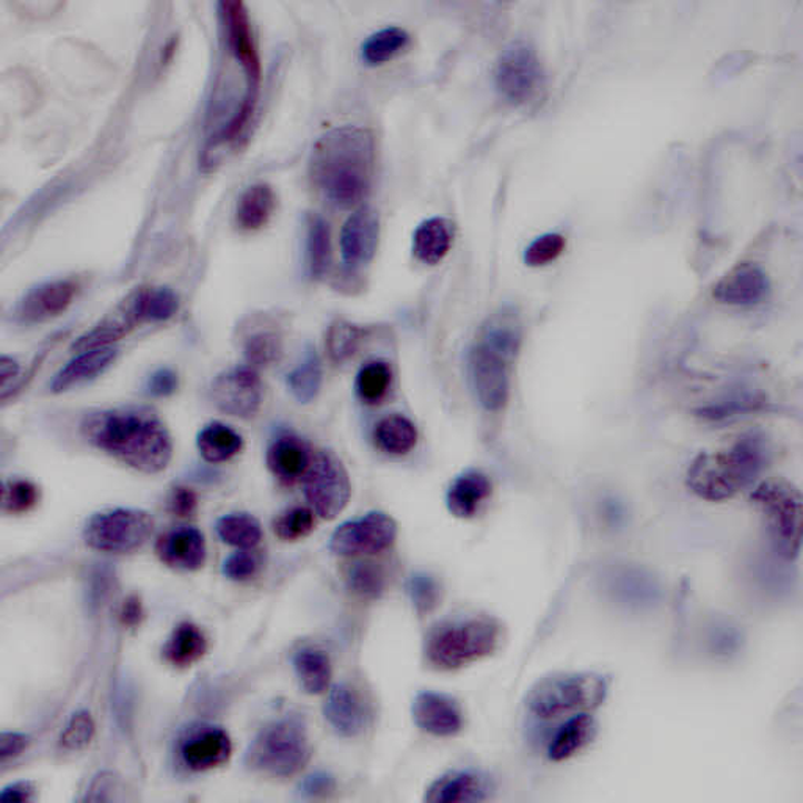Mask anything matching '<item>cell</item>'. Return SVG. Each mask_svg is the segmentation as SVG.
<instances>
[{
  "mask_svg": "<svg viewBox=\"0 0 803 803\" xmlns=\"http://www.w3.org/2000/svg\"><path fill=\"white\" fill-rule=\"evenodd\" d=\"M81 430L91 446L140 473H162L173 459L169 429L148 406L94 411L83 418Z\"/></svg>",
  "mask_w": 803,
  "mask_h": 803,
  "instance_id": "obj_1",
  "label": "cell"
},
{
  "mask_svg": "<svg viewBox=\"0 0 803 803\" xmlns=\"http://www.w3.org/2000/svg\"><path fill=\"white\" fill-rule=\"evenodd\" d=\"M219 7L224 49H227V56L230 57L232 68H227L231 72V78L230 76H227V79L220 78L222 87H219L217 98L211 101L212 109L209 112V120H211L209 128L212 129V134L209 137L211 147L234 142L242 134L257 109L258 94L239 89V78L261 81V74L245 72V74L239 76V71L245 70V68L261 70V59H259L247 7L238 0H227Z\"/></svg>",
  "mask_w": 803,
  "mask_h": 803,
  "instance_id": "obj_2",
  "label": "cell"
},
{
  "mask_svg": "<svg viewBox=\"0 0 803 803\" xmlns=\"http://www.w3.org/2000/svg\"><path fill=\"white\" fill-rule=\"evenodd\" d=\"M374 169V135L358 126L331 129L311 152V181L337 208H352L368 195Z\"/></svg>",
  "mask_w": 803,
  "mask_h": 803,
  "instance_id": "obj_3",
  "label": "cell"
},
{
  "mask_svg": "<svg viewBox=\"0 0 803 803\" xmlns=\"http://www.w3.org/2000/svg\"><path fill=\"white\" fill-rule=\"evenodd\" d=\"M523 323L515 308H501L482 323L468 355V369L475 398L486 411L496 413L508 405L510 368L520 352Z\"/></svg>",
  "mask_w": 803,
  "mask_h": 803,
  "instance_id": "obj_4",
  "label": "cell"
},
{
  "mask_svg": "<svg viewBox=\"0 0 803 803\" xmlns=\"http://www.w3.org/2000/svg\"><path fill=\"white\" fill-rule=\"evenodd\" d=\"M772 460V446L761 432L742 433L721 451L702 452L689 464L686 485L702 500H732L749 489Z\"/></svg>",
  "mask_w": 803,
  "mask_h": 803,
  "instance_id": "obj_5",
  "label": "cell"
},
{
  "mask_svg": "<svg viewBox=\"0 0 803 803\" xmlns=\"http://www.w3.org/2000/svg\"><path fill=\"white\" fill-rule=\"evenodd\" d=\"M501 641L502 625L493 616L449 620L433 628L425 639V662L440 672L463 669L491 656Z\"/></svg>",
  "mask_w": 803,
  "mask_h": 803,
  "instance_id": "obj_6",
  "label": "cell"
},
{
  "mask_svg": "<svg viewBox=\"0 0 803 803\" xmlns=\"http://www.w3.org/2000/svg\"><path fill=\"white\" fill-rule=\"evenodd\" d=\"M609 687L608 676L601 673H551L529 689L526 707L529 713L542 721L590 713L606 702Z\"/></svg>",
  "mask_w": 803,
  "mask_h": 803,
  "instance_id": "obj_7",
  "label": "cell"
},
{
  "mask_svg": "<svg viewBox=\"0 0 803 803\" xmlns=\"http://www.w3.org/2000/svg\"><path fill=\"white\" fill-rule=\"evenodd\" d=\"M307 726L295 717L281 719L262 729L247 750L245 764L269 779H291L310 763Z\"/></svg>",
  "mask_w": 803,
  "mask_h": 803,
  "instance_id": "obj_8",
  "label": "cell"
},
{
  "mask_svg": "<svg viewBox=\"0 0 803 803\" xmlns=\"http://www.w3.org/2000/svg\"><path fill=\"white\" fill-rule=\"evenodd\" d=\"M752 501L767 518L776 553L794 561L802 545L801 491L786 481H766L753 490Z\"/></svg>",
  "mask_w": 803,
  "mask_h": 803,
  "instance_id": "obj_9",
  "label": "cell"
},
{
  "mask_svg": "<svg viewBox=\"0 0 803 803\" xmlns=\"http://www.w3.org/2000/svg\"><path fill=\"white\" fill-rule=\"evenodd\" d=\"M154 531V520L140 509H112L87 521L83 540L91 550L110 554L134 553L147 545Z\"/></svg>",
  "mask_w": 803,
  "mask_h": 803,
  "instance_id": "obj_10",
  "label": "cell"
},
{
  "mask_svg": "<svg viewBox=\"0 0 803 803\" xmlns=\"http://www.w3.org/2000/svg\"><path fill=\"white\" fill-rule=\"evenodd\" d=\"M494 83L510 104L524 106L534 101L545 87V71L535 49L523 41L505 48L494 70Z\"/></svg>",
  "mask_w": 803,
  "mask_h": 803,
  "instance_id": "obj_11",
  "label": "cell"
},
{
  "mask_svg": "<svg viewBox=\"0 0 803 803\" xmlns=\"http://www.w3.org/2000/svg\"><path fill=\"white\" fill-rule=\"evenodd\" d=\"M303 481L304 496L323 520H334L348 508L352 485L348 470L333 452L319 451L313 455Z\"/></svg>",
  "mask_w": 803,
  "mask_h": 803,
  "instance_id": "obj_12",
  "label": "cell"
},
{
  "mask_svg": "<svg viewBox=\"0 0 803 803\" xmlns=\"http://www.w3.org/2000/svg\"><path fill=\"white\" fill-rule=\"evenodd\" d=\"M398 539V523L383 512L345 521L330 539V550L344 558L374 555L390 550Z\"/></svg>",
  "mask_w": 803,
  "mask_h": 803,
  "instance_id": "obj_13",
  "label": "cell"
},
{
  "mask_svg": "<svg viewBox=\"0 0 803 803\" xmlns=\"http://www.w3.org/2000/svg\"><path fill=\"white\" fill-rule=\"evenodd\" d=\"M262 383L257 369L234 368L223 372L211 387V399L217 409L228 416L249 420L258 413L262 403Z\"/></svg>",
  "mask_w": 803,
  "mask_h": 803,
  "instance_id": "obj_14",
  "label": "cell"
},
{
  "mask_svg": "<svg viewBox=\"0 0 803 803\" xmlns=\"http://www.w3.org/2000/svg\"><path fill=\"white\" fill-rule=\"evenodd\" d=\"M178 755L192 772H208L223 766L232 755L230 734L220 726L195 725L179 740Z\"/></svg>",
  "mask_w": 803,
  "mask_h": 803,
  "instance_id": "obj_15",
  "label": "cell"
},
{
  "mask_svg": "<svg viewBox=\"0 0 803 803\" xmlns=\"http://www.w3.org/2000/svg\"><path fill=\"white\" fill-rule=\"evenodd\" d=\"M414 723L422 732L436 737H454L462 732L464 714L462 706L451 695L440 692H421L411 706Z\"/></svg>",
  "mask_w": 803,
  "mask_h": 803,
  "instance_id": "obj_16",
  "label": "cell"
},
{
  "mask_svg": "<svg viewBox=\"0 0 803 803\" xmlns=\"http://www.w3.org/2000/svg\"><path fill=\"white\" fill-rule=\"evenodd\" d=\"M379 239L380 222L374 209H358L342 227L340 239L342 262L349 269L368 265L375 257Z\"/></svg>",
  "mask_w": 803,
  "mask_h": 803,
  "instance_id": "obj_17",
  "label": "cell"
},
{
  "mask_svg": "<svg viewBox=\"0 0 803 803\" xmlns=\"http://www.w3.org/2000/svg\"><path fill=\"white\" fill-rule=\"evenodd\" d=\"M79 284L72 280H56L30 289L19 302L17 315L26 323L51 321L67 313L68 308L78 297Z\"/></svg>",
  "mask_w": 803,
  "mask_h": 803,
  "instance_id": "obj_18",
  "label": "cell"
},
{
  "mask_svg": "<svg viewBox=\"0 0 803 803\" xmlns=\"http://www.w3.org/2000/svg\"><path fill=\"white\" fill-rule=\"evenodd\" d=\"M493 782L473 769H459L438 776L425 791L429 803H478L489 801L493 794Z\"/></svg>",
  "mask_w": 803,
  "mask_h": 803,
  "instance_id": "obj_19",
  "label": "cell"
},
{
  "mask_svg": "<svg viewBox=\"0 0 803 803\" xmlns=\"http://www.w3.org/2000/svg\"><path fill=\"white\" fill-rule=\"evenodd\" d=\"M769 292V280L764 270L752 262H742L717 281L713 297L730 307H753L763 302Z\"/></svg>",
  "mask_w": 803,
  "mask_h": 803,
  "instance_id": "obj_20",
  "label": "cell"
},
{
  "mask_svg": "<svg viewBox=\"0 0 803 803\" xmlns=\"http://www.w3.org/2000/svg\"><path fill=\"white\" fill-rule=\"evenodd\" d=\"M323 713L331 729L344 737L360 736L368 725L367 702L363 695L348 683L331 687Z\"/></svg>",
  "mask_w": 803,
  "mask_h": 803,
  "instance_id": "obj_21",
  "label": "cell"
},
{
  "mask_svg": "<svg viewBox=\"0 0 803 803\" xmlns=\"http://www.w3.org/2000/svg\"><path fill=\"white\" fill-rule=\"evenodd\" d=\"M155 554L170 569L197 572L204 565L208 548L204 535L198 529L179 528L158 540Z\"/></svg>",
  "mask_w": 803,
  "mask_h": 803,
  "instance_id": "obj_22",
  "label": "cell"
},
{
  "mask_svg": "<svg viewBox=\"0 0 803 803\" xmlns=\"http://www.w3.org/2000/svg\"><path fill=\"white\" fill-rule=\"evenodd\" d=\"M139 314L135 310L134 292L123 300L113 313L106 315L94 329L87 331L78 341L74 342L72 349L82 352V350L109 348L113 342L123 340L132 330L140 325Z\"/></svg>",
  "mask_w": 803,
  "mask_h": 803,
  "instance_id": "obj_23",
  "label": "cell"
},
{
  "mask_svg": "<svg viewBox=\"0 0 803 803\" xmlns=\"http://www.w3.org/2000/svg\"><path fill=\"white\" fill-rule=\"evenodd\" d=\"M117 357L118 350L113 345L82 350L54 377L51 383L52 393H64L72 387L97 379L116 363Z\"/></svg>",
  "mask_w": 803,
  "mask_h": 803,
  "instance_id": "obj_24",
  "label": "cell"
},
{
  "mask_svg": "<svg viewBox=\"0 0 803 803\" xmlns=\"http://www.w3.org/2000/svg\"><path fill=\"white\" fill-rule=\"evenodd\" d=\"M311 460L313 455L304 441L291 433L278 436L268 451L269 470L278 481L287 485H292L304 478Z\"/></svg>",
  "mask_w": 803,
  "mask_h": 803,
  "instance_id": "obj_25",
  "label": "cell"
},
{
  "mask_svg": "<svg viewBox=\"0 0 803 803\" xmlns=\"http://www.w3.org/2000/svg\"><path fill=\"white\" fill-rule=\"evenodd\" d=\"M491 481L482 471L468 470L456 475L449 486L446 504L449 512L462 520L478 515L479 510L491 496Z\"/></svg>",
  "mask_w": 803,
  "mask_h": 803,
  "instance_id": "obj_26",
  "label": "cell"
},
{
  "mask_svg": "<svg viewBox=\"0 0 803 803\" xmlns=\"http://www.w3.org/2000/svg\"><path fill=\"white\" fill-rule=\"evenodd\" d=\"M454 223L443 217L424 220L413 234V254L422 264L436 265L454 245Z\"/></svg>",
  "mask_w": 803,
  "mask_h": 803,
  "instance_id": "obj_27",
  "label": "cell"
},
{
  "mask_svg": "<svg viewBox=\"0 0 803 803\" xmlns=\"http://www.w3.org/2000/svg\"><path fill=\"white\" fill-rule=\"evenodd\" d=\"M596 733H599V723L592 715L589 713L572 715L551 742L548 759L554 763L572 759L595 740Z\"/></svg>",
  "mask_w": 803,
  "mask_h": 803,
  "instance_id": "obj_28",
  "label": "cell"
},
{
  "mask_svg": "<svg viewBox=\"0 0 803 803\" xmlns=\"http://www.w3.org/2000/svg\"><path fill=\"white\" fill-rule=\"evenodd\" d=\"M277 195L269 184H253L243 190L235 205V224L242 231H259L272 219Z\"/></svg>",
  "mask_w": 803,
  "mask_h": 803,
  "instance_id": "obj_29",
  "label": "cell"
},
{
  "mask_svg": "<svg viewBox=\"0 0 803 803\" xmlns=\"http://www.w3.org/2000/svg\"><path fill=\"white\" fill-rule=\"evenodd\" d=\"M208 652V639L193 623H181L174 628L162 654L173 668L185 669L195 664Z\"/></svg>",
  "mask_w": 803,
  "mask_h": 803,
  "instance_id": "obj_30",
  "label": "cell"
},
{
  "mask_svg": "<svg viewBox=\"0 0 803 803\" xmlns=\"http://www.w3.org/2000/svg\"><path fill=\"white\" fill-rule=\"evenodd\" d=\"M372 438L375 446L384 454L401 456L416 448L418 430L409 418L390 414L377 422Z\"/></svg>",
  "mask_w": 803,
  "mask_h": 803,
  "instance_id": "obj_31",
  "label": "cell"
},
{
  "mask_svg": "<svg viewBox=\"0 0 803 803\" xmlns=\"http://www.w3.org/2000/svg\"><path fill=\"white\" fill-rule=\"evenodd\" d=\"M197 448L205 462L224 463L241 454L243 440L230 425L212 422L198 433Z\"/></svg>",
  "mask_w": 803,
  "mask_h": 803,
  "instance_id": "obj_32",
  "label": "cell"
},
{
  "mask_svg": "<svg viewBox=\"0 0 803 803\" xmlns=\"http://www.w3.org/2000/svg\"><path fill=\"white\" fill-rule=\"evenodd\" d=\"M297 679L310 695H321L330 687L331 662L329 654L318 649H302L295 653Z\"/></svg>",
  "mask_w": 803,
  "mask_h": 803,
  "instance_id": "obj_33",
  "label": "cell"
},
{
  "mask_svg": "<svg viewBox=\"0 0 803 803\" xmlns=\"http://www.w3.org/2000/svg\"><path fill=\"white\" fill-rule=\"evenodd\" d=\"M331 262L330 227L321 215H310L307 222V268L313 280L329 272Z\"/></svg>",
  "mask_w": 803,
  "mask_h": 803,
  "instance_id": "obj_34",
  "label": "cell"
},
{
  "mask_svg": "<svg viewBox=\"0 0 803 803\" xmlns=\"http://www.w3.org/2000/svg\"><path fill=\"white\" fill-rule=\"evenodd\" d=\"M323 371L321 358L310 349L288 374V388L300 403L313 402L321 393Z\"/></svg>",
  "mask_w": 803,
  "mask_h": 803,
  "instance_id": "obj_35",
  "label": "cell"
},
{
  "mask_svg": "<svg viewBox=\"0 0 803 803\" xmlns=\"http://www.w3.org/2000/svg\"><path fill=\"white\" fill-rule=\"evenodd\" d=\"M215 531L223 543L239 550H253L262 540L261 523L249 513H230L220 518Z\"/></svg>",
  "mask_w": 803,
  "mask_h": 803,
  "instance_id": "obj_36",
  "label": "cell"
},
{
  "mask_svg": "<svg viewBox=\"0 0 803 803\" xmlns=\"http://www.w3.org/2000/svg\"><path fill=\"white\" fill-rule=\"evenodd\" d=\"M410 44V36L405 29L387 28L379 30L368 37V40L361 44V59L363 62L377 67L395 59L405 51Z\"/></svg>",
  "mask_w": 803,
  "mask_h": 803,
  "instance_id": "obj_37",
  "label": "cell"
},
{
  "mask_svg": "<svg viewBox=\"0 0 803 803\" xmlns=\"http://www.w3.org/2000/svg\"><path fill=\"white\" fill-rule=\"evenodd\" d=\"M135 310L140 322H167L177 315L179 299L169 288L137 289Z\"/></svg>",
  "mask_w": 803,
  "mask_h": 803,
  "instance_id": "obj_38",
  "label": "cell"
},
{
  "mask_svg": "<svg viewBox=\"0 0 803 803\" xmlns=\"http://www.w3.org/2000/svg\"><path fill=\"white\" fill-rule=\"evenodd\" d=\"M393 387V371L384 361H371L360 369L357 375L355 390L361 402L379 405L387 399Z\"/></svg>",
  "mask_w": 803,
  "mask_h": 803,
  "instance_id": "obj_39",
  "label": "cell"
},
{
  "mask_svg": "<svg viewBox=\"0 0 803 803\" xmlns=\"http://www.w3.org/2000/svg\"><path fill=\"white\" fill-rule=\"evenodd\" d=\"M364 338H367V330L355 323L338 319L327 331L325 348L330 360L337 364L345 363L360 350Z\"/></svg>",
  "mask_w": 803,
  "mask_h": 803,
  "instance_id": "obj_40",
  "label": "cell"
},
{
  "mask_svg": "<svg viewBox=\"0 0 803 803\" xmlns=\"http://www.w3.org/2000/svg\"><path fill=\"white\" fill-rule=\"evenodd\" d=\"M243 355L250 368L272 367L283 355V340L273 330H259L243 341Z\"/></svg>",
  "mask_w": 803,
  "mask_h": 803,
  "instance_id": "obj_41",
  "label": "cell"
},
{
  "mask_svg": "<svg viewBox=\"0 0 803 803\" xmlns=\"http://www.w3.org/2000/svg\"><path fill=\"white\" fill-rule=\"evenodd\" d=\"M314 512L307 508L289 509L273 521V532L283 542L302 540L314 531Z\"/></svg>",
  "mask_w": 803,
  "mask_h": 803,
  "instance_id": "obj_42",
  "label": "cell"
},
{
  "mask_svg": "<svg viewBox=\"0 0 803 803\" xmlns=\"http://www.w3.org/2000/svg\"><path fill=\"white\" fill-rule=\"evenodd\" d=\"M565 247L566 241L562 234L548 232V234L536 238L528 247L526 251H524V262L529 268H545V265L562 257Z\"/></svg>",
  "mask_w": 803,
  "mask_h": 803,
  "instance_id": "obj_43",
  "label": "cell"
},
{
  "mask_svg": "<svg viewBox=\"0 0 803 803\" xmlns=\"http://www.w3.org/2000/svg\"><path fill=\"white\" fill-rule=\"evenodd\" d=\"M40 491L32 482L14 479L3 486V510L11 515H21L36 508Z\"/></svg>",
  "mask_w": 803,
  "mask_h": 803,
  "instance_id": "obj_44",
  "label": "cell"
},
{
  "mask_svg": "<svg viewBox=\"0 0 803 803\" xmlns=\"http://www.w3.org/2000/svg\"><path fill=\"white\" fill-rule=\"evenodd\" d=\"M94 721L91 717L89 711H79L70 719L67 729L62 733V745L63 749L70 750V752H79L89 747L90 742L94 737Z\"/></svg>",
  "mask_w": 803,
  "mask_h": 803,
  "instance_id": "obj_45",
  "label": "cell"
},
{
  "mask_svg": "<svg viewBox=\"0 0 803 803\" xmlns=\"http://www.w3.org/2000/svg\"><path fill=\"white\" fill-rule=\"evenodd\" d=\"M409 592L420 614L433 611L440 603V584L428 573H416L411 576Z\"/></svg>",
  "mask_w": 803,
  "mask_h": 803,
  "instance_id": "obj_46",
  "label": "cell"
},
{
  "mask_svg": "<svg viewBox=\"0 0 803 803\" xmlns=\"http://www.w3.org/2000/svg\"><path fill=\"white\" fill-rule=\"evenodd\" d=\"M261 569V558L253 550H239L224 559L222 572L231 581H249Z\"/></svg>",
  "mask_w": 803,
  "mask_h": 803,
  "instance_id": "obj_47",
  "label": "cell"
},
{
  "mask_svg": "<svg viewBox=\"0 0 803 803\" xmlns=\"http://www.w3.org/2000/svg\"><path fill=\"white\" fill-rule=\"evenodd\" d=\"M350 588L363 596H375L383 588L382 573L374 563H357L349 574Z\"/></svg>",
  "mask_w": 803,
  "mask_h": 803,
  "instance_id": "obj_48",
  "label": "cell"
},
{
  "mask_svg": "<svg viewBox=\"0 0 803 803\" xmlns=\"http://www.w3.org/2000/svg\"><path fill=\"white\" fill-rule=\"evenodd\" d=\"M117 793H120V780L112 772H102L91 782L87 791L86 801L109 802L117 801Z\"/></svg>",
  "mask_w": 803,
  "mask_h": 803,
  "instance_id": "obj_49",
  "label": "cell"
},
{
  "mask_svg": "<svg viewBox=\"0 0 803 803\" xmlns=\"http://www.w3.org/2000/svg\"><path fill=\"white\" fill-rule=\"evenodd\" d=\"M179 379L177 372L170 368H161L148 380V390L155 398H167L177 393Z\"/></svg>",
  "mask_w": 803,
  "mask_h": 803,
  "instance_id": "obj_50",
  "label": "cell"
},
{
  "mask_svg": "<svg viewBox=\"0 0 803 803\" xmlns=\"http://www.w3.org/2000/svg\"><path fill=\"white\" fill-rule=\"evenodd\" d=\"M198 500L197 494L188 486H177L171 491L169 500V509L173 515L188 518L197 512Z\"/></svg>",
  "mask_w": 803,
  "mask_h": 803,
  "instance_id": "obj_51",
  "label": "cell"
},
{
  "mask_svg": "<svg viewBox=\"0 0 803 803\" xmlns=\"http://www.w3.org/2000/svg\"><path fill=\"white\" fill-rule=\"evenodd\" d=\"M30 737L28 734L18 732H3L0 737V756L2 763L17 759L26 749L29 747Z\"/></svg>",
  "mask_w": 803,
  "mask_h": 803,
  "instance_id": "obj_52",
  "label": "cell"
},
{
  "mask_svg": "<svg viewBox=\"0 0 803 803\" xmlns=\"http://www.w3.org/2000/svg\"><path fill=\"white\" fill-rule=\"evenodd\" d=\"M36 785L32 782H17L3 787L0 793L2 802H30L36 797Z\"/></svg>",
  "mask_w": 803,
  "mask_h": 803,
  "instance_id": "obj_53",
  "label": "cell"
},
{
  "mask_svg": "<svg viewBox=\"0 0 803 803\" xmlns=\"http://www.w3.org/2000/svg\"><path fill=\"white\" fill-rule=\"evenodd\" d=\"M0 374H2V399L10 393L14 380L21 374V367L14 358L2 355L0 358Z\"/></svg>",
  "mask_w": 803,
  "mask_h": 803,
  "instance_id": "obj_54",
  "label": "cell"
},
{
  "mask_svg": "<svg viewBox=\"0 0 803 803\" xmlns=\"http://www.w3.org/2000/svg\"><path fill=\"white\" fill-rule=\"evenodd\" d=\"M142 616V603H140V600L137 599V596H131V599L124 601L123 609H121V620H123L124 625H139Z\"/></svg>",
  "mask_w": 803,
  "mask_h": 803,
  "instance_id": "obj_55",
  "label": "cell"
},
{
  "mask_svg": "<svg viewBox=\"0 0 803 803\" xmlns=\"http://www.w3.org/2000/svg\"><path fill=\"white\" fill-rule=\"evenodd\" d=\"M334 782L331 776L325 774H315L310 776L307 782L303 783L304 793L311 795L327 794L333 790Z\"/></svg>",
  "mask_w": 803,
  "mask_h": 803,
  "instance_id": "obj_56",
  "label": "cell"
}]
</instances>
